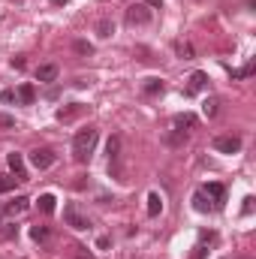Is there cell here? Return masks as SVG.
<instances>
[{
	"label": "cell",
	"mask_w": 256,
	"mask_h": 259,
	"mask_svg": "<svg viewBox=\"0 0 256 259\" xmlns=\"http://www.w3.org/2000/svg\"><path fill=\"white\" fill-rule=\"evenodd\" d=\"M97 139H100V133L94 127H84L72 136V157H75V163H88L91 160V154L97 148Z\"/></svg>",
	"instance_id": "6da1fadb"
},
{
	"label": "cell",
	"mask_w": 256,
	"mask_h": 259,
	"mask_svg": "<svg viewBox=\"0 0 256 259\" xmlns=\"http://www.w3.org/2000/svg\"><path fill=\"white\" fill-rule=\"evenodd\" d=\"M64 220H66V226H72L75 232H84V229H91V220L81 214V208L75 205V202H69L64 208Z\"/></svg>",
	"instance_id": "7a4b0ae2"
},
{
	"label": "cell",
	"mask_w": 256,
	"mask_h": 259,
	"mask_svg": "<svg viewBox=\"0 0 256 259\" xmlns=\"http://www.w3.org/2000/svg\"><path fill=\"white\" fill-rule=\"evenodd\" d=\"M106 154H109V172H115L118 178H121V136H112L109 142H106Z\"/></svg>",
	"instance_id": "3957f363"
},
{
	"label": "cell",
	"mask_w": 256,
	"mask_h": 259,
	"mask_svg": "<svg viewBox=\"0 0 256 259\" xmlns=\"http://www.w3.org/2000/svg\"><path fill=\"white\" fill-rule=\"evenodd\" d=\"M30 166L39 169V172L52 169V166H55V151H52V148H36V151H30Z\"/></svg>",
	"instance_id": "277c9868"
},
{
	"label": "cell",
	"mask_w": 256,
	"mask_h": 259,
	"mask_svg": "<svg viewBox=\"0 0 256 259\" xmlns=\"http://www.w3.org/2000/svg\"><path fill=\"white\" fill-rule=\"evenodd\" d=\"M214 151H220V154H238L241 151V139L238 136H217L214 139Z\"/></svg>",
	"instance_id": "5b68a950"
},
{
	"label": "cell",
	"mask_w": 256,
	"mask_h": 259,
	"mask_svg": "<svg viewBox=\"0 0 256 259\" xmlns=\"http://www.w3.org/2000/svg\"><path fill=\"white\" fill-rule=\"evenodd\" d=\"M148 21H151L148 6H139V3H136V6H130V9H127V24H130V27H136V24L142 27V24H148Z\"/></svg>",
	"instance_id": "8992f818"
},
{
	"label": "cell",
	"mask_w": 256,
	"mask_h": 259,
	"mask_svg": "<svg viewBox=\"0 0 256 259\" xmlns=\"http://www.w3.org/2000/svg\"><path fill=\"white\" fill-rule=\"evenodd\" d=\"M202 193L208 196V199H214V211H217V208H223V202H226V187H223V184L211 181V184H205V187H202Z\"/></svg>",
	"instance_id": "52a82bcc"
},
{
	"label": "cell",
	"mask_w": 256,
	"mask_h": 259,
	"mask_svg": "<svg viewBox=\"0 0 256 259\" xmlns=\"http://www.w3.org/2000/svg\"><path fill=\"white\" fill-rule=\"evenodd\" d=\"M6 163H9V169H12L15 181H24V178H27V169H24V157H21V154H15V151H12V154L6 157Z\"/></svg>",
	"instance_id": "ba28073f"
},
{
	"label": "cell",
	"mask_w": 256,
	"mask_h": 259,
	"mask_svg": "<svg viewBox=\"0 0 256 259\" xmlns=\"http://www.w3.org/2000/svg\"><path fill=\"white\" fill-rule=\"evenodd\" d=\"M84 109H88V106H81V103H72L69 109H58V121H61V124H69V121H75L78 115H84Z\"/></svg>",
	"instance_id": "9c48e42d"
},
{
	"label": "cell",
	"mask_w": 256,
	"mask_h": 259,
	"mask_svg": "<svg viewBox=\"0 0 256 259\" xmlns=\"http://www.w3.org/2000/svg\"><path fill=\"white\" fill-rule=\"evenodd\" d=\"M27 205H30V199H27V196H15V199L6 205V214H9V217H21V214L27 211Z\"/></svg>",
	"instance_id": "30bf717a"
},
{
	"label": "cell",
	"mask_w": 256,
	"mask_h": 259,
	"mask_svg": "<svg viewBox=\"0 0 256 259\" xmlns=\"http://www.w3.org/2000/svg\"><path fill=\"white\" fill-rule=\"evenodd\" d=\"M193 208H196L199 214H211V211H214V202L202 193V190H196V193H193Z\"/></svg>",
	"instance_id": "8fae6325"
},
{
	"label": "cell",
	"mask_w": 256,
	"mask_h": 259,
	"mask_svg": "<svg viewBox=\"0 0 256 259\" xmlns=\"http://www.w3.org/2000/svg\"><path fill=\"white\" fill-rule=\"evenodd\" d=\"M205 88H208V75L196 69V72L190 75V84H187V94H202Z\"/></svg>",
	"instance_id": "7c38bea8"
},
{
	"label": "cell",
	"mask_w": 256,
	"mask_h": 259,
	"mask_svg": "<svg viewBox=\"0 0 256 259\" xmlns=\"http://www.w3.org/2000/svg\"><path fill=\"white\" fill-rule=\"evenodd\" d=\"M58 78V64H42L36 69V81H55Z\"/></svg>",
	"instance_id": "4fadbf2b"
},
{
	"label": "cell",
	"mask_w": 256,
	"mask_h": 259,
	"mask_svg": "<svg viewBox=\"0 0 256 259\" xmlns=\"http://www.w3.org/2000/svg\"><path fill=\"white\" fill-rule=\"evenodd\" d=\"M15 97H18V103H24V106H30V103L36 100V88H33V84H21V88L15 91Z\"/></svg>",
	"instance_id": "5bb4252c"
},
{
	"label": "cell",
	"mask_w": 256,
	"mask_h": 259,
	"mask_svg": "<svg viewBox=\"0 0 256 259\" xmlns=\"http://www.w3.org/2000/svg\"><path fill=\"white\" fill-rule=\"evenodd\" d=\"M160 211H163V196L157 193V190H151V193H148V214L157 217Z\"/></svg>",
	"instance_id": "9a60e30c"
},
{
	"label": "cell",
	"mask_w": 256,
	"mask_h": 259,
	"mask_svg": "<svg viewBox=\"0 0 256 259\" xmlns=\"http://www.w3.org/2000/svg\"><path fill=\"white\" fill-rule=\"evenodd\" d=\"M112 33H115V21H112V18H100V21H97V36H100V39H109Z\"/></svg>",
	"instance_id": "2e32d148"
},
{
	"label": "cell",
	"mask_w": 256,
	"mask_h": 259,
	"mask_svg": "<svg viewBox=\"0 0 256 259\" xmlns=\"http://www.w3.org/2000/svg\"><path fill=\"white\" fill-rule=\"evenodd\" d=\"M217 112H220V100H217V97H205L202 115H205V118H217Z\"/></svg>",
	"instance_id": "e0dca14e"
},
{
	"label": "cell",
	"mask_w": 256,
	"mask_h": 259,
	"mask_svg": "<svg viewBox=\"0 0 256 259\" xmlns=\"http://www.w3.org/2000/svg\"><path fill=\"white\" fill-rule=\"evenodd\" d=\"M172 124H175V130H181V133H184V127H187V130L196 127V115H190V112H184V115H175V118H172Z\"/></svg>",
	"instance_id": "ac0fdd59"
},
{
	"label": "cell",
	"mask_w": 256,
	"mask_h": 259,
	"mask_svg": "<svg viewBox=\"0 0 256 259\" xmlns=\"http://www.w3.org/2000/svg\"><path fill=\"white\" fill-rule=\"evenodd\" d=\"M142 91H145L148 97H157V94H163V78H145Z\"/></svg>",
	"instance_id": "d6986e66"
},
{
	"label": "cell",
	"mask_w": 256,
	"mask_h": 259,
	"mask_svg": "<svg viewBox=\"0 0 256 259\" xmlns=\"http://www.w3.org/2000/svg\"><path fill=\"white\" fill-rule=\"evenodd\" d=\"M36 205H39V211H42V214H55V205H58V199H55L52 193H42Z\"/></svg>",
	"instance_id": "ffe728a7"
},
{
	"label": "cell",
	"mask_w": 256,
	"mask_h": 259,
	"mask_svg": "<svg viewBox=\"0 0 256 259\" xmlns=\"http://www.w3.org/2000/svg\"><path fill=\"white\" fill-rule=\"evenodd\" d=\"M30 238H33L36 244H42V241H49V229H46V226H33V229H30Z\"/></svg>",
	"instance_id": "44dd1931"
},
{
	"label": "cell",
	"mask_w": 256,
	"mask_h": 259,
	"mask_svg": "<svg viewBox=\"0 0 256 259\" xmlns=\"http://www.w3.org/2000/svg\"><path fill=\"white\" fill-rule=\"evenodd\" d=\"M9 190H15V178L0 175V193H9Z\"/></svg>",
	"instance_id": "7402d4cb"
},
{
	"label": "cell",
	"mask_w": 256,
	"mask_h": 259,
	"mask_svg": "<svg viewBox=\"0 0 256 259\" xmlns=\"http://www.w3.org/2000/svg\"><path fill=\"white\" fill-rule=\"evenodd\" d=\"M175 49H178V55H181V58H193V46H190V42H178Z\"/></svg>",
	"instance_id": "603a6c76"
},
{
	"label": "cell",
	"mask_w": 256,
	"mask_h": 259,
	"mask_svg": "<svg viewBox=\"0 0 256 259\" xmlns=\"http://www.w3.org/2000/svg\"><path fill=\"white\" fill-rule=\"evenodd\" d=\"M0 100H3L6 106H9V103H18V97H15V88H9V91H3V94H0Z\"/></svg>",
	"instance_id": "cb8c5ba5"
},
{
	"label": "cell",
	"mask_w": 256,
	"mask_h": 259,
	"mask_svg": "<svg viewBox=\"0 0 256 259\" xmlns=\"http://www.w3.org/2000/svg\"><path fill=\"white\" fill-rule=\"evenodd\" d=\"M15 127V118L12 115H0V130H12Z\"/></svg>",
	"instance_id": "d4e9b609"
},
{
	"label": "cell",
	"mask_w": 256,
	"mask_h": 259,
	"mask_svg": "<svg viewBox=\"0 0 256 259\" xmlns=\"http://www.w3.org/2000/svg\"><path fill=\"white\" fill-rule=\"evenodd\" d=\"M184 139H187V136H184V133H181V130H178V133H175V136H166V145H181V142H184Z\"/></svg>",
	"instance_id": "484cf974"
},
{
	"label": "cell",
	"mask_w": 256,
	"mask_h": 259,
	"mask_svg": "<svg viewBox=\"0 0 256 259\" xmlns=\"http://www.w3.org/2000/svg\"><path fill=\"white\" fill-rule=\"evenodd\" d=\"M250 72H253V64H247L244 69H235V72H232V78H244V75H250Z\"/></svg>",
	"instance_id": "4316f807"
},
{
	"label": "cell",
	"mask_w": 256,
	"mask_h": 259,
	"mask_svg": "<svg viewBox=\"0 0 256 259\" xmlns=\"http://www.w3.org/2000/svg\"><path fill=\"white\" fill-rule=\"evenodd\" d=\"M75 52H78V55H91V52H94V49H91V46H88V42H75Z\"/></svg>",
	"instance_id": "83f0119b"
},
{
	"label": "cell",
	"mask_w": 256,
	"mask_h": 259,
	"mask_svg": "<svg viewBox=\"0 0 256 259\" xmlns=\"http://www.w3.org/2000/svg\"><path fill=\"white\" fill-rule=\"evenodd\" d=\"M241 211H244V214H250V211H253V199H250V196L244 199V208H241Z\"/></svg>",
	"instance_id": "f1b7e54d"
},
{
	"label": "cell",
	"mask_w": 256,
	"mask_h": 259,
	"mask_svg": "<svg viewBox=\"0 0 256 259\" xmlns=\"http://www.w3.org/2000/svg\"><path fill=\"white\" fill-rule=\"evenodd\" d=\"M148 6H154V9H163V0H148Z\"/></svg>",
	"instance_id": "f546056e"
},
{
	"label": "cell",
	"mask_w": 256,
	"mask_h": 259,
	"mask_svg": "<svg viewBox=\"0 0 256 259\" xmlns=\"http://www.w3.org/2000/svg\"><path fill=\"white\" fill-rule=\"evenodd\" d=\"M52 3H55V6H64V3H69V0H52Z\"/></svg>",
	"instance_id": "4dcf8cb0"
}]
</instances>
